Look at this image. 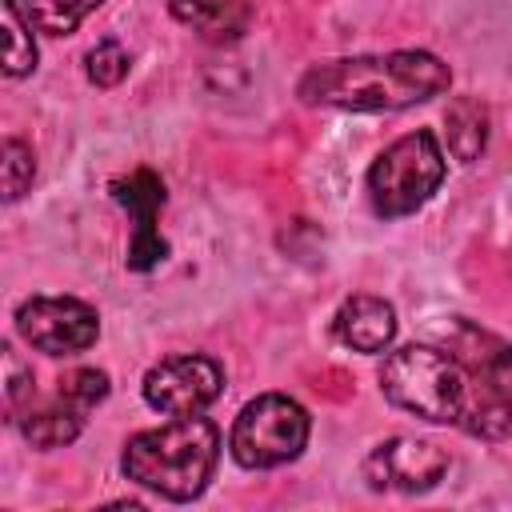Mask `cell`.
Here are the masks:
<instances>
[{
  "label": "cell",
  "instance_id": "cell-1",
  "mask_svg": "<svg viewBox=\"0 0 512 512\" xmlns=\"http://www.w3.org/2000/svg\"><path fill=\"white\" fill-rule=\"evenodd\" d=\"M452 72L432 52H384V56H340L312 64L296 96L304 104L344 112H400L448 92Z\"/></svg>",
  "mask_w": 512,
  "mask_h": 512
},
{
  "label": "cell",
  "instance_id": "cell-2",
  "mask_svg": "<svg viewBox=\"0 0 512 512\" xmlns=\"http://www.w3.org/2000/svg\"><path fill=\"white\" fill-rule=\"evenodd\" d=\"M220 460V428L208 416H176L172 424L136 432L124 444L120 468L132 484L164 500H196Z\"/></svg>",
  "mask_w": 512,
  "mask_h": 512
},
{
  "label": "cell",
  "instance_id": "cell-3",
  "mask_svg": "<svg viewBox=\"0 0 512 512\" xmlns=\"http://www.w3.org/2000/svg\"><path fill=\"white\" fill-rule=\"evenodd\" d=\"M452 356L464 372V412L456 428L484 440L512 436V344L472 324H456Z\"/></svg>",
  "mask_w": 512,
  "mask_h": 512
},
{
  "label": "cell",
  "instance_id": "cell-4",
  "mask_svg": "<svg viewBox=\"0 0 512 512\" xmlns=\"http://www.w3.org/2000/svg\"><path fill=\"white\" fill-rule=\"evenodd\" d=\"M380 392L396 408L428 424H460V412H464L460 360L432 344H404L388 352L380 368Z\"/></svg>",
  "mask_w": 512,
  "mask_h": 512
},
{
  "label": "cell",
  "instance_id": "cell-5",
  "mask_svg": "<svg viewBox=\"0 0 512 512\" xmlns=\"http://www.w3.org/2000/svg\"><path fill=\"white\" fill-rule=\"evenodd\" d=\"M444 172H448V164H444L440 140L428 128H416V132L392 140L368 168L372 212L384 220H396V216L424 208L436 196V188L444 184Z\"/></svg>",
  "mask_w": 512,
  "mask_h": 512
},
{
  "label": "cell",
  "instance_id": "cell-6",
  "mask_svg": "<svg viewBox=\"0 0 512 512\" xmlns=\"http://www.w3.org/2000/svg\"><path fill=\"white\" fill-rule=\"evenodd\" d=\"M308 432L312 420L300 400L284 392H264L240 408L228 448L240 468H280L304 452Z\"/></svg>",
  "mask_w": 512,
  "mask_h": 512
},
{
  "label": "cell",
  "instance_id": "cell-7",
  "mask_svg": "<svg viewBox=\"0 0 512 512\" xmlns=\"http://www.w3.org/2000/svg\"><path fill=\"white\" fill-rule=\"evenodd\" d=\"M16 332L44 356H76L96 344L100 316L76 296H32L16 308Z\"/></svg>",
  "mask_w": 512,
  "mask_h": 512
},
{
  "label": "cell",
  "instance_id": "cell-8",
  "mask_svg": "<svg viewBox=\"0 0 512 512\" xmlns=\"http://www.w3.org/2000/svg\"><path fill=\"white\" fill-rule=\"evenodd\" d=\"M224 392V368L212 356H164L144 372V400L164 416H196Z\"/></svg>",
  "mask_w": 512,
  "mask_h": 512
},
{
  "label": "cell",
  "instance_id": "cell-9",
  "mask_svg": "<svg viewBox=\"0 0 512 512\" xmlns=\"http://www.w3.org/2000/svg\"><path fill=\"white\" fill-rule=\"evenodd\" d=\"M448 452L420 436H392L364 460V480L380 492H428L444 480Z\"/></svg>",
  "mask_w": 512,
  "mask_h": 512
},
{
  "label": "cell",
  "instance_id": "cell-10",
  "mask_svg": "<svg viewBox=\"0 0 512 512\" xmlns=\"http://www.w3.org/2000/svg\"><path fill=\"white\" fill-rule=\"evenodd\" d=\"M112 200L132 216V240H128V268L132 272H152L164 256L168 244L156 232L160 208H164V180L152 168H136L120 180H112Z\"/></svg>",
  "mask_w": 512,
  "mask_h": 512
},
{
  "label": "cell",
  "instance_id": "cell-11",
  "mask_svg": "<svg viewBox=\"0 0 512 512\" xmlns=\"http://www.w3.org/2000/svg\"><path fill=\"white\" fill-rule=\"evenodd\" d=\"M36 392V388H32ZM32 392L20 396L12 408V424L20 428V436L32 444V448H60V444H72L88 420V412H80L72 400H64L60 392L48 400V404H32Z\"/></svg>",
  "mask_w": 512,
  "mask_h": 512
},
{
  "label": "cell",
  "instance_id": "cell-12",
  "mask_svg": "<svg viewBox=\"0 0 512 512\" xmlns=\"http://www.w3.org/2000/svg\"><path fill=\"white\" fill-rule=\"evenodd\" d=\"M332 332L352 352H384L396 336V308L380 296H348L332 320Z\"/></svg>",
  "mask_w": 512,
  "mask_h": 512
},
{
  "label": "cell",
  "instance_id": "cell-13",
  "mask_svg": "<svg viewBox=\"0 0 512 512\" xmlns=\"http://www.w3.org/2000/svg\"><path fill=\"white\" fill-rule=\"evenodd\" d=\"M168 8L208 44H232L252 24V8L244 0H168Z\"/></svg>",
  "mask_w": 512,
  "mask_h": 512
},
{
  "label": "cell",
  "instance_id": "cell-14",
  "mask_svg": "<svg viewBox=\"0 0 512 512\" xmlns=\"http://www.w3.org/2000/svg\"><path fill=\"white\" fill-rule=\"evenodd\" d=\"M444 140L460 164L480 160V152L488 144V108L476 96H456L444 112Z\"/></svg>",
  "mask_w": 512,
  "mask_h": 512
},
{
  "label": "cell",
  "instance_id": "cell-15",
  "mask_svg": "<svg viewBox=\"0 0 512 512\" xmlns=\"http://www.w3.org/2000/svg\"><path fill=\"white\" fill-rule=\"evenodd\" d=\"M4 8V76H28L36 68V40L32 24H24V12L16 0H0Z\"/></svg>",
  "mask_w": 512,
  "mask_h": 512
},
{
  "label": "cell",
  "instance_id": "cell-16",
  "mask_svg": "<svg viewBox=\"0 0 512 512\" xmlns=\"http://www.w3.org/2000/svg\"><path fill=\"white\" fill-rule=\"evenodd\" d=\"M104 0H24L28 24H36L48 36H68L80 28L88 12H96Z\"/></svg>",
  "mask_w": 512,
  "mask_h": 512
},
{
  "label": "cell",
  "instance_id": "cell-17",
  "mask_svg": "<svg viewBox=\"0 0 512 512\" xmlns=\"http://www.w3.org/2000/svg\"><path fill=\"white\" fill-rule=\"evenodd\" d=\"M128 52L120 48V40H100L92 52H88V80L96 84V88H116L124 76H128Z\"/></svg>",
  "mask_w": 512,
  "mask_h": 512
},
{
  "label": "cell",
  "instance_id": "cell-18",
  "mask_svg": "<svg viewBox=\"0 0 512 512\" xmlns=\"http://www.w3.org/2000/svg\"><path fill=\"white\" fill-rule=\"evenodd\" d=\"M32 176H36L32 148L20 144L16 136H8V140H4V200H8V204L20 200V196L28 192V184H32Z\"/></svg>",
  "mask_w": 512,
  "mask_h": 512
}]
</instances>
